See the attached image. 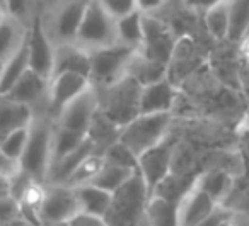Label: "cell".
Returning a JSON list of instances; mask_svg holds the SVG:
<instances>
[{
    "label": "cell",
    "mask_w": 249,
    "mask_h": 226,
    "mask_svg": "<svg viewBox=\"0 0 249 226\" xmlns=\"http://www.w3.org/2000/svg\"><path fill=\"white\" fill-rule=\"evenodd\" d=\"M150 192L142 174L137 172L124 185L113 192V202L104 216L109 226H149Z\"/></svg>",
    "instance_id": "cell-1"
},
{
    "label": "cell",
    "mask_w": 249,
    "mask_h": 226,
    "mask_svg": "<svg viewBox=\"0 0 249 226\" xmlns=\"http://www.w3.org/2000/svg\"><path fill=\"white\" fill-rule=\"evenodd\" d=\"M142 83L130 75L109 87L96 89L99 94V111L120 128L126 126L142 114Z\"/></svg>",
    "instance_id": "cell-2"
},
{
    "label": "cell",
    "mask_w": 249,
    "mask_h": 226,
    "mask_svg": "<svg viewBox=\"0 0 249 226\" xmlns=\"http://www.w3.org/2000/svg\"><path fill=\"white\" fill-rule=\"evenodd\" d=\"M52 117H38L31 124V133L26 151L21 158L22 170L29 174L36 182L46 184L48 172L52 167V146L55 126Z\"/></svg>",
    "instance_id": "cell-3"
},
{
    "label": "cell",
    "mask_w": 249,
    "mask_h": 226,
    "mask_svg": "<svg viewBox=\"0 0 249 226\" xmlns=\"http://www.w3.org/2000/svg\"><path fill=\"white\" fill-rule=\"evenodd\" d=\"M171 124H173V113L140 114L132 123L121 128L120 141L132 148L137 157H140L169 136Z\"/></svg>",
    "instance_id": "cell-4"
},
{
    "label": "cell",
    "mask_w": 249,
    "mask_h": 226,
    "mask_svg": "<svg viewBox=\"0 0 249 226\" xmlns=\"http://www.w3.org/2000/svg\"><path fill=\"white\" fill-rule=\"evenodd\" d=\"M92 0H55L43 19L46 32L55 45L75 43L86 12Z\"/></svg>",
    "instance_id": "cell-5"
},
{
    "label": "cell",
    "mask_w": 249,
    "mask_h": 226,
    "mask_svg": "<svg viewBox=\"0 0 249 226\" xmlns=\"http://www.w3.org/2000/svg\"><path fill=\"white\" fill-rule=\"evenodd\" d=\"M137 51L139 49L128 48L120 43L109 48L90 51V83L96 89H103L126 77Z\"/></svg>",
    "instance_id": "cell-6"
},
{
    "label": "cell",
    "mask_w": 249,
    "mask_h": 226,
    "mask_svg": "<svg viewBox=\"0 0 249 226\" xmlns=\"http://www.w3.org/2000/svg\"><path fill=\"white\" fill-rule=\"evenodd\" d=\"M75 43L89 51H97L118 45L116 19L103 7L99 0H92L89 4Z\"/></svg>",
    "instance_id": "cell-7"
},
{
    "label": "cell",
    "mask_w": 249,
    "mask_h": 226,
    "mask_svg": "<svg viewBox=\"0 0 249 226\" xmlns=\"http://www.w3.org/2000/svg\"><path fill=\"white\" fill-rule=\"evenodd\" d=\"M143 32H145V38L139 51L152 62L171 66L178 41H179L174 29L154 14H145L143 16Z\"/></svg>",
    "instance_id": "cell-8"
},
{
    "label": "cell",
    "mask_w": 249,
    "mask_h": 226,
    "mask_svg": "<svg viewBox=\"0 0 249 226\" xmlns=\"http://www.w3.org/2000/svg\"><path fill=\"white\" fill-rule=\"evenodd\" d=\"M178 150L176 138L169 136L159 143L157 146L147 150L139 157V172L142 174L150 195L154 194L157 187L164 182V178L173 172L174 155Z\"/></svg>",
    "instance_id": "cell-9"
},
{
    "label": "cell",
    "mask_w": 249,
    "mask_h": 226,
    "mask_svg": "<svg viewBox=\"0 0 249 226\" xmlns=\"http://www.w3.org/2000/svg\"><path fill=\"white\" fill-rule=\"evenodd\" d=\"M80 212L79 199L75 189L69 185H48L46 195L39 209L43 226L50 225H67Z\"/></svg>",
    "instance_id": "cell-10"
},
{
    "label": "cell",
    "mask_w": 249,
    "mask_h": 226,
    "mask_svg": "<svg viewBox=\"0 0 249 226\" xmlns=\"http://www.w3.org/2000/svg\"><path fill=\"white\" fill-rule=\"evenodd\" d=\"M97 113H99V94L92 85L62 111V114L56 117L55 124L87 136Z\"/></svg>",
    "instance_id": "cell-11"
},
{
    "label": "cell",
    "mask_w": 249,
    "mask_h": 226,
    "mask_svg": "<svg viewBox=\"0 0 249 226\" xmlns=\"http://www.w3.org/2000/svg\"><path fill=\"white\" fill-rule=\"evenodd\" d=\"M89 77L79 75V73H62L50 80L48 87V100H46V113L53 121L62 114V111L75 100L80 94L90 89Z\"/></svg>",
    "instance_id": "cell-12"
},
{
    "label": "cell",
    "mask_w": 249,
    "mask_h": 226,
    "mask_svg": "<svg viewBox=\"0 0 249 226\" xmlns=\"http://www.w3.org/2000/svg\"><path fill=\"white\" fill-rule=\"evenodd\" d=\"M28 46L31 70L41 75L43 79L52 80L53 65H55V43L50 39L45 26H43V19L39 16L33 17L31 24H29Z\"/></svg>",
    "instance_id": "cell-13"
},
{
    "label": "cell",
    "mask_w": 249,
    "mask_h": 226,
    "mask_svg": "<svg viewBox=\"0 0 249 226\" xmlns=\"http://www.w3.org/2000/svg\"><path fill=\"white\" fill-rule=\"evenodd\" d=\"M217 208V202L195 180L193 187L178 202V221H179V226H198Z\"/></svg>",
    "instance_id": "cell-14"
},
{
    "label": "cell",
    "mask_w": 249,
    "mask_h": 226,
    "mask_svg": "<svg viewBox=\"0 0 249 226\" xmlns=\"http://www.w3.org/2000/svg\"><path fill=\"white\" fill-rule=\"evenodd\" d=\"M48 87L50 80L43 79L33 70H28L18 82L12 85V89L7 94L0 96L2 99L12 100V102L26 104L36 109V106L48 100Z\"/></svg>",
    "instance_id": "cell-15"
},
{
    "label": "cell",
    "mask_w": 249,
    "mask_h": 226,
    "mask_svg": "<svg viewBox=\"0 0 249 226\" xmlns=\"http://www.w3.org/2000/svg\"><path fill=\"white\" fill-rule=\"evenodd\" d=\"M62 73H79L90 79V51L79 43L55 45V65L53 77ZM52 77V79H53Z\"/></svg>",
    "instance_id": "cell-16"
},
{
    "label": "cell",
    "mask_w": 249,
    "mask_h": 226,
    "mask_svg": "<svg viewBox=\"0 0 249 226\" xmlns=\"http://www.w3.org/2000/svg\"><path fill=\"white\" fill-rule=\"evenodd\" d=\"M176 99V85L169 77H164L142 89V114L173 113Z\"/></svg>",
    "instance_id": "cell-17"
},
{
    "label": "cell",
    "mask_w": 249,
    "mask_h": 226,
    "mask_svg": "<svg viewBox=\"0 0 249 226\" xmlns=\"http://www.w3.org/2000/svg\"><path fill=\"white\" fill-rule=\"evenodd\" d=\"M90 153H94V148H92V145H90V141L86 140L77 150L70 151L69 155L58 158L56 161H53L52 167H50L46 184L48 185H65L67 180H69V178L72 177L73 172L77 170V167H79Z\"/></svg>",
    "instance_id": "cell-18"
},
{
    "label": "cell",
    "mask_w": 249,
    "mask_h": 226,
    "mask_svg": "<svg viewBox=\"0 0 249 226\" xmlns=\"http://www.w3.org/2000/svg\"><path fill=\"white\" fill-rule=\"evenodd\" d=\"M28 34L29 26H26L19 19L12 17V16L4 12L2 26H0V49H2L0 51V60H2V63L24 46Z\"/></svg>",
    "instance_id": "cell-19"
},
{
    "label": "cell",
    "mask_w": 249,
    "mask_h": 226,
    "mask_svg": "<svg viewBox=\"0 0 249 226\" xmlns=\"http://www.w3.org/2000/svg\"><path fill=\"white\" fill-rule=\"evenodd\" d=\"M2 99V97H0ZM36 119V109L26 104L2 99L0 102V134L11 133L22 128H31Z\"/></svg>",
    "instance_id": "cell-20"
},
{
    "label": "cell",
    "mask_w": 249,
    "mask_h": 226,
    "mask_svg": "<svg viewBox=\"0 0 249 226\" xmlns=\"http://www.w3.org/2000/svg\"><path fill=\"white\" fill-rule=\"evenodd\" d=\"M75 194L79 199L80 212L99 216V218H104L107 214L111 202H113V192L106 191L96 184H86L75 187Z\"/></svg>",
    "instance_id": "cell-21"
},
{
    "label": "cell",
    "mask_w": 249,
    "mask_h": 226,
    "mask_svg": "<svg viewBox=\"0 0 249 226\" xmlns=\"http://www.w3.org/2000/svg\"><path fill=\"white\" fill-rule=\"evenodd\" d=\"M121 136V128L109 121L103 113H97L96 119H94L92 126H90L89 133H87V140L90 141L94 148V153L97 155H106V151L113 146L114 143L120 141Z\"/></svg>",
    "instance_id": "cell-22"
},
{
    "label": "cell",
    "mask_w": 249,
    "mask_h": 226,
    "mask_svg": "<svg viewBox=\"0 0 249 226\" xmlns=\"http://www.w3.org/2000/svg\"><path fill=\"white\" fill-rule=\"evenodd\" d=\"M28 70H31V66H29V46H28V39H26L24 46H22L19 51H16L11 58L2 63L0 96L7 94L9 90L12 89V85H14Z\"/></svg>",
    "instance_id": "cell-23"
},
{
    "label": "cell",
    "mask_w": 249,
    "mask_h": 226,
    "mask_svg": "<svg viewBox=\"0 0 249 226\" xmlns=\"http://www.w3.org/2000/svg\"><path fill=\"white\" fill-rule=\"evenodd\" d=\"M143 16L145 12L139 11L132 12V14L124 16V17L116 21V29H118V43L120 45L128 46L133 49H140L143 45Z\"/></svg>",
    "instance_id": "cell-24"
},
{
    "label": "cell",
    "mask_w": 249,
    "mask_h": 226,
    "mask_svg": "<svg viewBox=\"0 0 249 226\" xmlns=\"http://www.w3.org/2000/svg\"><path fill=\"white\" fill-rule=\"evenodd\" d=\"M196 184L217 202L218 206H222V202L227 199V195L232 191V175L227 170H210V172H203V174H198L196 177Z\"/></svg>",
    "instance_id": "cell-25"
},
{
    "label": "cell",
    "mask_w": 249,
    "mask_h": 226,
    "mask_svg": "<svg viewBox=\"0 0 249 226\" xmlns=\"http://www.w3.org/2000/svg\"><path fill=\"white\" fill-rule=\"evenodd\" d=\"M203 24L213 39L227 41L231 31V0H222L220 4L203 12Z\"/></svg>",
    "instance_id": "cell-26"
},
{
    "label": "cell",
    "mask_w": 249,
    "mask_h": 226,
    "mask_svg": "<svg viewBox=\"0 0 249 226\" xmlns=\"http://www.w3.org/2000/svg\"><path fill=\"white\" fill-rule=\"evenodd\" d=\"M128 75L145 87L149 83L164 79V77H169V66L152 62V60L145 58L140 51H137L132 58V63H130Z\"/></svg>",
    "instance_id": "cell-27"
},
{
    "label": "cell",
    "mask_w": 249,
    "mask_h": 226,
    "mask_svg": "<svg viewBox=\"0 0 249 226\" xmlns=\"http://www.w3.org/2000/svg\"><path fill=\"white\" fill-rule=\"evenodd\" d=\"M147 214H149V226H179L178 202L167 201L160 195H150Z\"/></svg>",
    "instance_id": "cell-28"
},
{
    "label": "cell",
    "mask_w": 249,
    "mask_h": 226,
    "mask_svg": "<svg viewBox=\"0 0 249 226\" xmlns=\"http://www.w3.org/2000/svg\"><path fill=\"white\" fill-rule=\"evenodd\" d=\"M139 170H130V168L124 167H118V165H111V163H104V167L101 168V172L97 174V177L94 178L92 184L99 185V187L106 189L109 192H116L121 185H124L133 175Z\"/></svg>",
    "instance_id": "cell-29"
},
{
    "label": "cell",
    "mask_w": 249,
    "mask_h": 226,
    "mask_svg": "<svg viewBox=\"0 0 249 226\" xmlns=\"http://www.w3.org/2000/svg\"><path fill=\"white\" fill-rule=\"evenodd\" d=\"M87 140L86 134L75 133L67 128H60L55 124V133H53V146H52V163L58 158L69 155L70 151L77 150L84 141Z\"/></svg>",
    "instance_id": "cell-30"
},
{
    "label": "cell",
    "mask_w": 249,
    "mask_h": 226,
    "mask_svg": "<svg viewBox=\"0 0 249 226\" xmlns=\"http://www.w3.org/2000/svg\"><path fill=\"white\" fill-rule=\"evenodd\" d=\"M249 28V0H231V31L229 43H239Z\"/></svg>",
    "instance_id": "cell-31"
},
{
    "label": "cell",
    "mask_w": 249,
    "mask_h": 226,
    "mask_svg": "<svg viewBox=\"0 0 249 226\" xmlns=\"http://www.w3.org/2000/svg\"><path fill=\"white\" fill-rule=\"evenodd\" d=\"M106 160H104L103 155H97V153H90L82 163L77 167V170L72 174V177L67 180L65 185L69 187H80V185H86V184H92L94 178L97 177V174L101 172V168L104 167Z\"/></svg>",
    "instance_id": "cell-32"
},
{
    "label": "cell",
    "mask_w": 249,
    "mask_h": 226,
    "mask_svg": "<svg viewBox=\"0 0 249 226\" xmlns=\"http://www.w3.org/2000/svg\"><path fill=\"white\" fill-rule=\"evenodd\" d=\"M29 133H31V128H22V129H16L4 134L0 141V155L4 158H11V160H21L26 146H28Z\"/></svg>",
    "instance_id": "cell-33"
},
{
    "label": "cell",
    "mask_w": 249,
    "mask_h": 226,
    "mask_svg": "<svg viewBox=\"0 0 249 226\" xmlns=\"http://www.w3.org/2000/svg\"><path fill=\"white\" fill-rule=\"evenodd\" d=\"M104 160L111 165L130 168V170H139V157H137V153L132 148L126 146L124 143H121V141L114 143L113 146L106 151Z\"/></svg>",
    "instance_id": "cell-34"
},
{
    "label": "cell",
    "mask_w": 249,
    "mask_h": 226,
    "mask_svg": "<svg viewBox=\"0 0 249 226\" xmlns=\"http://www.w3.org/2000/svg\"><path fill=\"white\" fill-rule=\"evenodd\" d=\"M99 2L116 21L139 11V0H99Z\"/></svg>",
    "instance_id": "cell-35"
},
{
    "label": "cell",
    "mask_w": 249,
    "mask_h": 226,
    "mask_svg": "<svg viewBox=\"0 0 249 226\" xmlns=\"http://www.w3.org/2000/svg\"><path fill=\"white\" fill-rule=\"evenodd\" d=\"M4 12L26 24L29 12V0H4Z\"/></svg>",
    "instance_id": "cell-36"
},
{
    "label": "cell",
    "mask_w": 249,
    "mask_h": 226,
    "mask_svg": "<svg viewBox=\"0 0 249 226\" xmlns=\"http://www.w3.org/2000/svg\"><path fill=\"white\" fill-rule=\"evenodd\" d=\"M67 226H109L104 218L92 214H86V212H79L73 219L67 223Z\"/></svg>",
    "instance_id": "cell-37"
},
{
    "label": "cell",
    "mask_w": 249,
    "mask_h": 226,
    "mask_svg": "<svg viewBox=\"0 0 249 226\" xmlns=\"http://www.w3.org/2000/svg\"><path fill=\"white\" fill-rule=\"evenodd\" d=\"M222 0H184V5H186L188 9H191V11L195 12H207L210 7H213V5L220 4Z\"/></svg>",
    "instance_id": "cell-38"
},
{
    "label": "cell",
    "mask_w": 249,
    "mask_h": 226,
    "mask_svg": "<svg viewBox=\"0 0 249 226\" xmlns=\"http://www.w3.org/2000/svg\"><path fill=\"white\" fill-rule=\"evenodd\" d=\"M229 214H231V211H227V209H224L222 206H218V208L215 209V211L212 212L205 221H201L198 226H218Z\"/></svg>",
    "instance_id": "cell-39"
},
{
    "label": "cell",
    "mask_w": 249,
    "mask_h": 226,
    "mask_svg": "<svg viewBox=\"0 0 249 226\" xmlns=\"http://www.w3.org/2000/svg\"><path fill=\"white\" fill-rule=\"evenodd\" d=\"M166 4V0H139V9L145 14H152Z\"/></svg>",
    "instance_id": "cell-40"
},
{
    "label": "cell",
    "mask_w": 249,
    "mask_h": 226,
    "mask_svg": "<svg viewBox=\"0 0 249 226\" xmlns=\"http://www.w3.org/2000/svg\"><path fill=\"white\" fill-rule=\"evenodd\" d=\"M239 60L242 65H249V36L239 43Z\"/></svg>",
    "instance_id": "cell-41"
},
{
    "label": "cell",
    "mask_w": 249,
    "mask_h": 226,
    "mask_svg": "<svg viewBox=\"0 0 249 226\" xmlns=\"http://www.w3.org/2000/svg\"><path fill=\"white\" fill-rule=\"evenodd\" d=\"M232 223L234 226H249L248 212H232Z\"/></svg>",
    "instance_id": "cell-42"
},
{
    "label": "cell",
    "mask_w": 249,
    "mask_h": 226,
    "mask_svg": "<svg viewBox=\"0 0 249 226\" xmlns=\"http://www.w3.org/2000/svg\"><path fill=\"white\" fill-rule=\"evenodd\" d=\"M2 226H36V225L31 221H28V219H24L22 216H18V218L11 219V221L2 223Z\"/></svg>",
    "instance_id": "cell-43"
},
{
    "label": "cell",
    "mask_w": 249,
    "mask_h": 226,
    "mask_svg": "<svg viewBox=\"0 0 249 226\" xmlns=\"http://www.w3.org/2000/svg\"><path fill=\"white\" fill-rule=\"evenodd\" d=\"M242 66H244V70L239 73V79H241V83H242V89H244V92L249 94V65H242Z\"/></svg>",
    "instance_id": "cell-44"
},
{
    "label": "cell",
    "mask_w": 249,
    "mask_h": 226,
    "mask_svg": "<svg viewBox=\"0 0 249 226\" xmlns=\"http://www.w3.org/2000/svg\"><path fill=\"white\" fill-rule=\"evenodd\" d=\"M241 128L246 131V133H249V106L246 107L244 114H242V119H241Z\"/></svg>",
    "instance_id": "cell-45"
},
{
    "label": "cell",
    "mask_w": 249,
    "mask_h": 226,
    "mask_svg": "<svg viewBox=\"0 0 249 226\" xmlns=\"http://www.w3.org/2000/svg\"><path fill=\"white\" fill-rule=\"evenodd\" d=\"M218 226H234V223H232V211H231V214H229Z\"/></svg>",
    "instance_id": "cell-46"
}]
</instances>
